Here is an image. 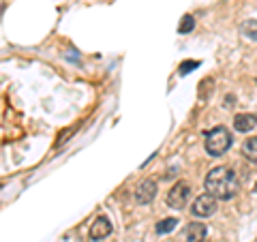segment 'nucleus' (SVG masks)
Listing matches in <instances>:
<instances>
[{
    "label": "nucleus",
    "mask_w": 257,
    "mask_h": 242,
    "mask_svg": "<svg viewBox=\"0 0 257 242\" xmlns=\"http://www.w3.org/2000/svg\"><path fill=\"white\" fill-rule=\"evenodd\" d=\"M111 233V223L107 216H99L92 225H90V240L92 242H99V240H105Z\"/></svg>",
    "instance_id": "obj_6"
},
{
    "label": "nucleus",
    "mask_w": 257,
    "mask_h": 242,
    "mask_svg": "<svg viewBox=\"0 0 257 242\" xmlns=\"http://www.w3.org/2000/svg\"><path fill=\"white\" fill-rule=\"evenodd\" d=\"M206 233H208V229L204 223H189L187 231H184V238H187V242H204Z\"/></svg>",
    "instance_id": "obj_8"
},
{
    "label": "nucleus",
    "mask_w": 257,
    "mask_h": 242,
    "mask_svg": "<svg viewBox=\"0 0 257 242\" xmlns=\"http://www.w3.org/2000/svg\"><path fill=\"white\" fill-rule=\"evenodd\" d=\"M236 105V96H225V107H234Z\"/></svg>",
    "instance_id": "obj_14"
},
{
    "label": "nucleus",
    "mask_w": 257,
    "mask_h": 242,
    "mask_svg": "<svg viewBox=\"0 0 257 242\" xmlns=\"http://www.w3.org/2000/svg\"><path fill=\"white\" fill-rule=\"evenodd\" d=\"M206 191L214 195L216 199L221 201H227L231 199L238 193V178L236 174L231 172L229 167L219 165V167H212L206 176Z\"/></svg>",
    "instance_id": "obj_1"
},
{
    "label": "nucleus",
    "mask_w": 257,
    "mask_h": 242,
    "mask_svg": "<svg viewBox=\"0 0 257 242\" xmlns=\"http://www.w3.org/2000/svg\"><path fill=\"white\" fill-rule=\"evenodd\" d=\"M189 199H191V184L184 180L176 182L170 189V193H167V206L174 208V210H182L189 204Z\"/></svg>",
    "instance_id": "obj_3"
},
{
    "label": "nucleus",
    "mask_w": 257,
    "mask_h": 242,
    "mask_svg": "<svg viewBox=\"0 0 257 242\" xmlns=\"http://www.w3.org/2000/svg\"><path fill=\"white\" fill-rule=\"evenodd\" d=\"M193 28H195V18H193V15H184L178 24V32L180 35H189Z\"/></svg>",
    "instance_id": "obj_12"
},
{
    "label": "nucleus",
    "mask_w": 257,
    "mask_h": 242,
    "mask_svg": "<svg viewBox=\"0 0 257 242\" xmlns=\"http://www.w3.org/2000/svg\"><path fill=\"white\" fill-rule=\"evenodd\" d=\"M157 197V182L155 180H142L138 184V189H135V201L142 206H148L152 199Z\"/></svg>",
    "instance_id": "obj_5"
},
{
    "label": "nucleus",
    "mask_w": 257,
    "mask_h": 242,
    "mask_svg": "<svg viewBox=\"0 0 257 242\" xmlns=\"http://www.w3.org/2000/svg\"><path fill=\"white\" fill-rule=\"evenodd\" d=\"M231 142H234V137H231L229 129L221 125V127H214V129H210V131L206 133L204 148H206V152L210 157H221L231 148Z\"/></svg>",
    "instance_id": "obj_2"
},
{
    "label": "nucleus",
    "mask_w": 257,
    "mask_h": 242,
    "mask_svg": "<svg viewBox=\"0 0 257 242\" xmlns=\"http://www.w3.org/2000/svg\"><path fill=\"white\" fill-rule=\"evenodd\" d=\"M199 67V60H184L180 62V69H178V73L180 75H189L193 69H197Z\"/></svg>",
    "instance_id": "obj_13"
},
{
    "label": "nucleus",
    "mask_w": 257,
    "mask_h": 242,
    "mask_svg": "<svg viewBox=\"0 0 257 242\" xmlns=\"http://www.w3.org/2000/svg\"><path fill=\"white\" fill-rule=\"evenodd\" d=\"M176 225H178V219H174V216L159 221L157 223V233H170L172 229H176Z\"/></svg>",
    "instance_id": "obj_11"
},
{
    "label": "nucleus",
    "mask_w": 257,
    "mask_h": 242,
    "mask_svg": "<svg viewBox=\"0 0 257 242\" xmlns=\"http://www.w3.org/2000/svg\"><path fill=\"white\" fill-rule=\"evenodd\" d=\"M257 127V116L255 114H238L234 118V129L240 133H248Z\"/></svg>",
    "instance_id": "obj_7"
},
{
    "label": "nucleus",
    "mask_w": 257,
    "mask_h": 242,
    "mask_svg": "<svg viewBox=\"0 0 257 242\" xmlns=\"http://www.w3.org/2000/svg\"><path fill=\"white\" fill-rule=\"evenodd\" d=\"M255 191H257V184H255Z\"/></svg>",
    "instance_id": "obj_15"
},
{
    "label": "nucleus",
    "mask_w": 257,
    "mask_h": 242,
    "mask_svg": "<svg viewBox=\"0 0 257 242\" xmlns=\"http://www.w3.org/2000/svg\"><path fill=\"white\" fill-rule=\"evenodd\" d=\"M216 199L214 195L210 193H204V195H199L195 201H193L191 206V212L193 216H197V219H208V216H212L216 212Z\"/></svg>",
    "instance_id": "obj_4"
},
{
    "label": "nucleus",
    "mask_w": 257,
    "mask_h": 242,
    "mask_svg": "<svg viewBox=\"0 0 257 242\" xmlns=\"http://www.w3.org/2000/svg\"><path fill=\"white\" fill-rule=\"evenodd\" d=\"M240 35L244 39H251V41H257V20H246L240 24Z\"/></svg>",
    "instance_id": "obj_9"
},
{
    "label": "nucleus",
    "mask_w": 257,
    "mask_h": 242,
    "mask_svg": "<svg viewBox=\"0 0 257 242\" xmlns=\"http://www.w3.org/2000/svg\"><path fill=\"white\" fill-rule=\"evenodd\" d=\"M242 155L251 161V163H257V137H248L242 144Z\"/></svg>",
    "instance_id": "obj_10"
}]
</instances>
